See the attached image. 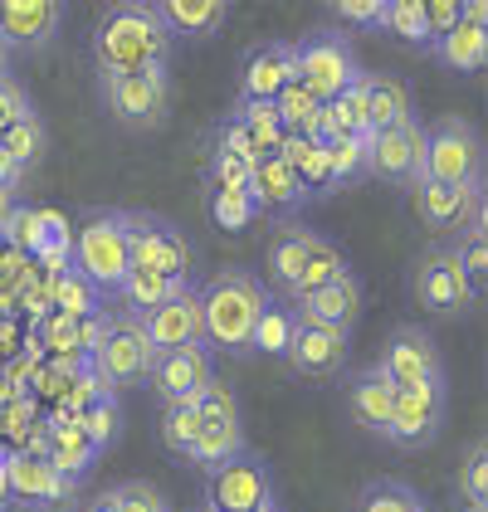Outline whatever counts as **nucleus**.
<instances>
[{"mask_svg": "<svg viewBox=\"0 0 488 512\" xmlns=\"http://www.w3.org/2000/svg\"><path fill=\"white\" fill-rule=\"evenodd\" d=\"M410 293H415V303H420L425 313H435V317H464L484 298V293L464 278L459 259L449 254L445 244H430V249L410 264Z\"/></svg>", "mask_w": 488, "mask_h": 512, "instance_id": "9d476101", "label": "nucleus"}, {"mask_svg": "<svg viewBox=\"0 0 488 512\" xmlns=\"http://www.w3.org/2000/svg\"><path fill=\"white\" fill-rule=\"evenodd\" d=\"M230 118L240 122L244 132L264 147V152H274L279 142H284V122L274 113V103H264V98H235V108H230Z\"/></svg>", "mask_w": 488, "mask_h": 512, "instance_id": "e433bc0d", "label": "nucleus"}, {"mask_svg": "<svg viewBox=\"0 0 488 512\" xmlns=\"http://www.w3.org/2000/svg\"><path fill=\"white\" fill-rule=\"evenodd\" d=\"M20 449L44 454L54 469L64 473V478H74V483H83V478L93 473V464L103 459V454L88 444V434H83V425L74 420V415H54V420L35 434V444H20Z\"/></svg>", "mask_w": 488, "mask_h": 512, "instance_id": "4be33fe9", "label": "nucleus"}, {"mask_svg": "<svg viewBox=\"0 0 488 512\" xmlns=\"http://www.w3.org/2000/svg\"><path fill=\"white\" fill-rule=\"evenodd\" d=\"M210 381H215V356L205 347H171V352H157L147 366V386L166 405H191Z\"/></svg>", "mask_w": 488, "mask_h": 512, "instance_id": "a211bd4d", "label": "nucleus"}, {"mask_svg": "<svg viewBox=\"0 0 488 512\" xmlns=\"http://www.w3.org/2000/svg\"><path fill=\"white\" fill-rule=\"evenodd\" d=\"M152 356L157 352H152V342H147V332H142V317L113 313L83 366L93 371V381H98L103 391L118 395V391L147 386V366H152Z\"/></svg>", "mask_w": 488, "mask_h": 512, "instance_id": "20e7f679", "label": "nucleus"}, {"mask_svg": "<svg viewBox=\"0 0 488 512\" xmlns=\"http://www.w3.org/2000/svg\"><path fill=\"white\" fill-rule=\"evenodd\" d=\"M288 337H293V313H288V303H274V298H269V308L254 322L249 352H264V356H279V361H284Z\"/></svg>", "mask_w": 488, "mask_h": 512, "instance_id": "58836bf2", "label": "nucleus"}, {"mask_svg": "<svg viewBox=\"0 0 488 512\" xmlns=\"http://www.w3.org/2000/svg\"><path fill=\"white\" fill-rule=\"evenodd\" d=\"M10 79V49H5V44H0V83Z\"/></svg>", "mask_w": 488, "mask_h": 512, "instance_id": "5fc2aeb1", "label": "nucleus"}, {"mask_svg": "<svg viewBox=\"0 0 488 512\" xmlns=\"http://www.w3.org/2000/svg\"><path fill=\"white\" fill-rule=\"evenodd\" d=\"M459 20H464V15H459V0H425V25H430V40L449 35Z\"/></svg>", "mask_w": 488, "mask_h": 512, "instance_id": "3c124183", "label": "nucleus"}, {"mask_svg": "<svg viewBox=\"0 0 488 512\" xmlns=\"http://www.w3.org/2000/svg\"><path fill=\"white\" fill-rule=\"evenodd\" d=\"M98 98L108 118L122 127H162L171 113V69H127V74H98Z\"/></svg>", "mask_w": 488, "mask_h": 512, "instance_id": "423d86ee", "label": "nucleus"}, {"mask_svg": "<svg viewBox=\"0 0 488 512\" xmlns=\"http://www.w3.org/2000/svg\"><path fill=\"white\" fill-rule=\"evenodd\" d=\"M83 425V434H88V444L98 449V454H108L113 444L122 439V405L113 391H98L88 405H83V415H74Z\"/></svg>", "mask_w": 488, "mask_h": 512, "instance_id": "473e14b6", "label": "nucleus"}, {"mask_svg": "<svg viewBox=\"0 0 488 512\" xmlns=\"http://www.w3.org/2000/svg\"><path fill=\"white\" fill-rule=\"evenodd\" d=\"M323 152H327V166H332V181L337 186L366 176V137H337V142H327Z\"/></svg>", "mask_w": 488, "mask_h": 512, "instance_id": "c03bdc74", "label": "nucleus"}, {"mask_svg": "<svg viewBox=\"0 0 488 512\" xmlns=\"http://www.w3.org/2000/svg\"><path fill=\"white\" fill-rule=\"evenodd\" d=\"M25 118H35V98L25 93V83L5 79L0 83V132L15 127V122H25Z\"/></svg>", "mask_w": 488, "mask_h": 512, "instance_id": "8fccbe9b", "label": "nucleus"}, {"mask_svg": "<svg viewBox=\"0 0 488 512\" xmlns=\"http://www.w3.org/2000/svg\"><path fill=\"white\" fill-rule=\"evenodd\" d=\"M352 512H430L425 508V498L401 483V478H371L362 493H357V503Z\"/></svg>", "mask_w": 488, "mask_h": 512, "instance_id": "72a5a7b5", "label": "nucleus"}, {"mask_svg": "<svg viewBox=\"0 0 488 512\" xmlns=\"http://www.w3.org/2000/svg\"><path fill=\"white\" fill-rule=\"evenodd\" d=\"M449 254L459 259V269H464V278L484 293V278H488V230L484 225H474V230H464V235H454L445 244Z\"/></svg>", "mask_w": 488, "mask_h": 512, "instance_id": "37998d69", "label": "nucleus"}, {"mask_svg": "<svg viewBox=\"0 0 488 512\" xmlns=\"http://www.w3.org/2000/svg\"><path fill=\"white\" fill-rule=\"evenodd\" d=\"M205 508L215 512H264L274 508V469L264 454L244 449L240 459H230L225 469L205 473Z\"/></svg>", "mask_w": 488, "mask_h": 512, "instance_id": "ddd939ff", "label": "nucleus"}, {"mask_svg": "<svg viewBox=\"0 0 488 512\" xmlns=\"http://www.w3.org/2000/svg\"><path fill=\"white\" fill-rule=\"evenodd\" d=\"M69 20L64 0H0V44L15 54H44Z\"/></svg>", "mask_w": 488, "mask_h": 512, "instance_id": "f3484780", "label": "nucleus"}, {"mask_svg": "<svg viewBox=\"0 0 488 512\" xmlns=\"http://www.w3.org/2000/svg\"><path fill=\"white\" fill-rule=\"evenodd\" d=\"M244 191H249V200H254L259 215H279L284 225L308 205V191H303L298 171H293L279 152H264V157L249 161V181H244Z\"/></svg>", "mask_w": 488, "mask_h": 512, "instance_id": "6ab92c4d", "label": "nucleus"}, {"mask_svg": "<svg viewBox=\"0 0 488 512\" xmlns=\"http://www.w3.org/2000/svg\"><path fill=\"white\" fill-rule=\"evenodd\" d=\"M196 439H201V415H196V405H166V410H162V444H166V454L191 459Z\"/></svg>", "mask_w": 488, "mask_h": 512, "instance_id": "a19ab883", "label": "nucleus"}, {"mask_svg": "<svg viewBox=\"0 0 488 512\" xmlns=\"http://www.w3.org/2000/svg\"><path fill=\"white\" fill-rule=\"evenodd\" d=\"M49 303H54V313L69 317V322H83V317L103 313V293H98V288H93V283H88L74 264H64V269L54 274Z\"/></svg>", "mask_w": 488, "mask_h": 512, "instance_id": "2f4dec72", "label": "nucleus"}, {"mask_svg": "<svg viewBox=\"0 0 488 512\" xmlns=\"http://www.w3.org/2000/svg\"><path fill=\"white\" fill-rule=\"evenodd\" d=\"M459 503L464 512H484L488 508V444L484 439H474L469 444V454H464V464H459Z\"/></svg>", "mask_w": 488, "mask_h": 512, "instance_id": "4c0bfd02", "label": "nucleus"}, {"mask_svg": "<svg viewBox=\"0 0 488 512\" xmlns=\"http://www.w3.org/2000/svg\"><path fill=\"white\" fill-rule=\"evenodd\" d=\"M10 205H15V200H5V196H0V235H5V220H10Z\"/></svg>", "mask_w": 488, "mask_h": 512, "instance_id": "6e6d98bb", "label": "nucleus"}, {"mask_svg": "<svg viewBox=\"0 0 488 512\" xmlns=\"http://www.w3.org/2000/svg\"><path fill=\"white\" fill-rule=\"evenodd\" d=\"M391 400H396V386L376 366H362V371L347 376V410H352L357 430L386 439V430H391Z\"/></svg>", "mask_w": 488, "mask_h": 512, "instance_id": "393cba45", "label": "nucleus"}, {"mask_svg": "<svg viewBox=\"0 0 488 512\" xmlns=\"http://www.w3.org/2000/svg\"><path fill=\"white\" fill-rule=\"evenodd\" d=\"M103 298L118 293L122 278L132 274L127 254V210H88L74 235V259H69Z\"/></svg>", "mask_w": 488, "mask_h": 512, "instance_id": "7ed1b4c3", "label": "nucleus"}, {"mask_svg": "<svg viewBox=\"0 0 488 512\" xmlns=\"http://www.w3.org/2000/svg\"><path fill=\"white\" fill-rule=\"evenodd\" d=\"M0 512H10V483H5V449H0Z\"/></svg>", "mask_w": 488, "mask_h": 512, "instance_id": "864d4df0", "label": "nucleus"}, {"mask_svg": "<svg viewBox=\"0 0 488 512\" xmlns=\"http://www.w3.org/2000/svg\"><path fill=\"white\" fill-rule=\"evenodd\" d=\"M0 147L20 161L25 171H30V166H40L44 147H49V132H44L40 113H35V118H25V122H15V127H5V132H0Z\"/></svg>", "mask_w": 488, "mask_h": 512, "instance_id": "79ce46f5", "label": "nucleus"}, {"mask_svg": "<svg viewBox=\"0 0 488 512\" xmlns=\"http://www.w3.org/2000/svg\"><path fill=\"white\" fill-rule=\"evenodd\" d=\"M191 288H196V278H162V274H137L132 269L113 298H118V313L147 317V313H157L162 303H171V298L191 293Z\"/></svg>", "mask_w": 488, "mask_h": 512, "instance_id": "cd10ccee", "label": "nucleus"}, {"mask_svg": "<svg viewBox=\"0 0 488 512\" xmlns=\"http://www.w3.org/2000/svg\"><path fill=\"white\" fill-rule=\"evenodd\" d=\"M25 176H30V171H25L20 161H15L10 152H5V147H0V196H5V200H15V191L25 186Z\"/></svg>", "mask_w": 488, "mask_h": 512, "instance_id": "603ef678", "label": "nucleus"}, {"mask_svg": "<svg viewBox=\"0 0 488 512\" xmlns=\"http://www.w3.org/2000/svg\"><path fill=\"white\" fill-rule=\"evenodd\" d=\"M396 391L401 386H430V381H445V356H440V342L415 327V322H401L391 327V337L381 342V356L371 361Z\"/></svg>", "mask_w": 488, "mask_h": 512, "instance_id": "4468645a", "label": "nucleus"}, {"mask_svg": "<svg viewBox=\"0 0 488 512\" xmlns=\"http://www.w3.org/2000/svg\"><path fill=\"white\" fill-rule=\"evenodd\" d=\"M415 118L410 88L391 74H366V132H386Z\"/></svg>", "mask_w": 488, "mask_h": 512, "instance_id": "c756f323", "label": "nucleus"}, {"mask_svg": "<svg viewBox=\"0 0 488 512\" xmlns=\"http://www.w3.org/2000/svg\"><path fill=\"white\" fill-rule=\"evenodd\" d=\"M196 298H201V347L210 356H249V337H254V322L269 308V288L264 278L244 264H225L215 274L196 283Z\"/></svg>", "mask_w": 488, "mask_h": 512, "instance_id": "f257e3e1", "label": "nucleus"}, {"mask_svg": "<svg viewBox=\"0 0 488 512\" xmlns=\"http://www.w3.org/2000/svg\"><path fill=\"white\" fill-rule=\"evenodd\" d=\"M445 410H449L445 381L401 386L396 400H391V430H386V444H396V449H425V444H435L440 430H445Z\"/></svg>", "mask_w": 488, "mask_h": 512, "instance_id": "2eb2a0df", "label": "nucleus"}, {"mask_svg": "<svg viewBox=\"0 0 488 512\" xmlns=\"http://www.w3.org/2000/svg\"><path fill=\"white\" fill-rule=\"evenodd\" d=\"M430 59H440L449 74H479L488 64V25L459 20L449 35H440L430 44Z\"/></svg>", "mask_w": 488, "mask_h": 512, "instance_id": "c85d7f7f", "label": "nucleus"}, {"mask_svg": "<svg viewBox=\"0 0 488 512\" xmlns=\"http://www.w3.org/2000/svg\"><path fill=\"white\" fill-rule=\"evenodd\" d=\"M5 483H10V508L30 512H74L79 483L64 478L44 454L35 449H10L5 454Z\"/></svg>", "mask_w": 488, "mask_h": 512, "instance_id": "9b49d317", "label": "nucleus"}, {"mask_svg": "<svg viewBox=\"0 0 488 512\" xmlns=\"http://www.w3.org/2000/svg\"><path fill=\"white\" fill-rule=\"evenodd\" d=\"M215 152H230V157H240V161L264 157V147H259V142H254L235 118H225L220 127H215Z\"/></svg>", "mask_w": 488, "mask_h": 512, "instance_id": "09e8293b", "label": "nucleus"}, {"mask_svg": "<svg viewBox=\"0 0 488 512\" xmlns=\"http://www.w3.org/2000/svg\"><path fill=\"white\" fill-rule=\"evenodd\" d=\"M327 15L337 25H352V30H381L386 25V0H342V5H327Z\"/></svg>", "mask_w": 488, "mask_h": 512, "instance_id": "de8ad7c7", "label": "nucleus"}, {"mask_svg": "<svg viewBox=\"0 0 488 512\" xmlns=\"http://www.w3.org/2000/svg\"><path fill=\"white\" fill-rule=\"evenodd\" d=\"M264 512H279V503H274V508H264Z\"/></svg>", "mask_w": 488, "mask_h": 512, "instance_id": "13d9d810", "label": "nucleus"}, {"mask_svg": "<svg viewBox=\"0 0 488 512\" xmlns=\"http://www.w3.org/2000/svg\"><path fill=\"white\" fill-rule=\"evenodd\" d=\"M415 215L430 235L454 239L474 225H484V186H435V181H420L415 191Z\"/></svg>", "mask_w": 488, "mask_h": 512, "instance_id": "dca6fc26", "label": "nucleus"}, {"mask_svg": "<svg viewBox=\"0 0 488 512\" xmlns=\"http://www.w3.org/2000/svg\"><path fill=\"white\" fill-rule=\"evenodd\" d=\"M323 108L327 103H318L298 79L274 98V113H279V122H284V132H298V137H313V127H318V118H323Z\"/></svg>", "mask_w": 488, "mask_h": 512, "instance_id": "c9c22d12", "label": "nucleus"}, {"mask_svg": "<svg viewBox=\"0 0 488 512\" xmlns=\"http://www.w3.org/2000/svg\"><path fill=\"white\" fill-rule=\"evenodd\" d=\"M205 205H210L215 230H225V235H244V230L259 220V210H254L249 191H205Z\"/></svg>", "mask_w": 488, "mask_h": 512, "instance_id": "ea45409f", "label": "nucleus"}, {"mask_svg": "<svg viewBox=\"0 0 488 512\" xmlns=\"http://www.w3.org/2000/svg\"><path fill=\"white\" fill-rule=\"evenodd\" d=\"M196 512H215V508H205V503H201V508H196Z\"/></svg>", "mask_w": 488, "mask_h": 512, "instance_id": "4d7b16f0", "label": "nucleus"}, {"mask_svg": "<svg viewBox=\"0 0 488 512\" xmlns=\"http://www.w3.org/2000/svg\"><path fill=\"white\" fill-rule=\"evenodd\" d=\"M171 30L162 25L152 0H118L98 15L93 30V64L98 74H127V69H171Z\"/></svg>", "mask_w": 488, "mask_h": 512, "instance_id": "f03ea898", "label": "nucleus"}, {"mask_svg": "<svg viewBox=\"0 0 488 512\" xmlns=\"http://www.w3.org/2000/svg\"><path fill=\"white\" fill-rule=\"evenodd\" d=\"M108 498H113L118 512H171L162 498V488H152L147 478H122V483L108 488Z\"/></svg>", "mask_w": 488, "mask_h": 512, "instance_id": "a18cd8bd", "label": "nucleus"}, {"mask_svg": "<svg viewBox=\"0 0 488 512\" xmlns=\"http://www.w3.org/2000/svg\"><path fill=\"white\" fill-rule=\"evenodd\" d=\"M381 30L410 44V49H420V54H430V44H435L430 25H425V0H386V25Z\"/></svg>", "mask_w": 488, "mask_h": 512, "instance_id": "f704fd0d", "label": "nucleus"}, {"mask_svg": "<svg viewBox=\"0 0 488 512\" xmlns=\"http://www.w3.org/2000/svg\"><path fill=\"white\" fill-rule=\"evenodd\" d=\"M142 332H147L152 352L201 347L205 327H201V298H196V288H191V293H181V298H171V303H162L157 313L142 317Z\"/></svg>", "mask_w": 488, "mask_h": 512, "instance_id": "b1692460", "label": "nucleus"}, {"mask_svg": "<svg viewBox=\"0 0 488 512\" xmlns=\"http://www.w3.org/2000/svg\"><path fill=\"white\" fill-rule=\"evenodd\" d=\"M342 274H352V264H347V254L332 244V239H313V249H308V259H303V269H298V278H293V288L284 293V303H293V298H303V293H318V288H327V283H337Z\"/></svg>", "mask_w": 488, "mask_h": 512, "instance_id": "7c9ffc66", "label": "nucleus"}, {"mask_svg": "<svg viewBox=\"0 0 488 512\" xmlns=\"http://www.w3.org/2000/svg\"><path fill=\"white\" fill-rule=\"evenodd\" d=\"M347 356H352V337L327 332V327H308V322L293 317V337H288L284 361L303 381H337Z\"/></svg>", "mask_w": 488, "mask_h": 512, "instance_id": "412c9836", "label": "nucleus"}, {"mask_svg": "<svg viewBox=\"0 0 488 512\" xmlns=\"http://www.w3.org/2000/svg\"><path fill=\"white\" fill-rule=\"evenodd\" d=\"M313 239H318V230H308V225H298V220L279 225V235L269 239V249H264V274H269V283H274L279 298L293 288V278H298V269H303Z\"/></svg>", "mask_w": 488, "mask_h": 512, "instance_id": "bb28decb", "label": "nucleus"}, {"mask_svg": "<svg viewBox=\"0 0 488 512\" xmlns=\"http://www.w3.org/2000/svg\"><path fill=\"white\" fill-rule=\"evenodd\" d=\"M362 278L357 274H342L337 283H327L318 293H303V298H293L288 303V313L298 317V322H308V327H327V332H342V337H352V327L362 322Z\"/></svg>", "mask_w": 488, "mask_h": 512, "instance_id": "aec40b11", "label": "nucleus"}, {"mask_svg": "<svg viewBox=\"0 0 488 512\" xmlns=\"http://www.w3.org/2000/svg\"><path fill=\"white\" fill-rule=\"evenodd\" d=\"M366 176H376L386 186H401V191H415L425 181V122L410 118L401 127L371 132L366 137Z\"/></svg>", "mask_w": 488, "mask_h": 512, "instance_id": "f8f14e48", "label": "nucleus"}, {"mask_svg": "<svg viewBox=\"0 0 488 512\" xmlns=\"http://www.w3.org/2000/svg\"><path fill=\"white\" fill-rule=\"evenodd\" d=\"M298 79V64H293V40H269L259 44L240 69V98H264L274 103L288 83Z\"/></svg>", "mask_w": 488, "mask_h": 512, "instance_id": "5701e85b", "label": "nucleus"}, {"mask_svg": "<svg viewBox=\"0 0 488 512\" xmlns=\"http://www.w3.org/2000/svg\"><path fill=\"white\" fill-rule=\"evenodd\" d=\"M293 64H298V83L318 103H332L347 83L362 74L357 44H352V35H342V30H308L303 40L293 44Z\"/></svg>", "mask_w": 488, "mask_h": 512, "instance_id": "6e6552de", "label": "nucleus"}, {"mask_svg": "<svg viewBox=\"0 0 488 512\" xmlns=\"http://www.w3.org/2000/svg\"><path fill=\"white\" fill-rule=\"evenodd\" d=\"M244 181H249V161L210 147V157H205V191H244Z\"/></svg>", "mask_w": 488, "mask_h": 512, "instance_id": "49530a36", "label": "nucleus"}, {"mask_svg": "<svg viewBox=\"0 0 488 512\" xmlns=\"http://www.w3.org/2000/svg\"><path fill=\"white\" fill-rule=\"evenodd\" d=\"M425 181L484 186V132L459 113L425 122Z\"/></svg>", "mask_w": 488, "mask_h": 512, "instance_id": "39448f33", "label": "nucleus"}, {"mask_svg": "<svg viewBox=\"0 0 488 512\" xmlns=\"http://www.w3.org/2000/svg\"><path fill=\"white\" fill-rule=\"evenodd\" d=\"M171 40H210L230 25L235 5L230 0H152Z\"/></svg>", "mask_w": 488, "mask_h": 512, "instance_id": "a878e982", "label": "nucleus"}, {"mask_svg": "<svg viewBox=\"0 0 488 512\" xmlns=\"http://www.w3.org/2000/svg\"><path fill=\"white\" fill-rule=\"evenodd\" d=\"M191 405L201 415V439H196V449H191L186 464H196L201 473H215V469H225L230 459H240L244 425H240V400H235V391L225 381H210Z\"/></svg>", "mask_w": 488, "mask_h": 512, "instance_id": "1a4fd4ad", "label": "nucleus"}, {"mask_svg": "<svg viewBox=\"0 0 488 512\" xmlns=\"http://www.w3.org/2000/svg\"><path fill=\"white\" fill-rule=\"evenodd\" d=\"M127 254L137 274H162V278H196L191 274V239L176 220H166L157 210H127Z\"/></svg>", "mask_w": 488, "mask_h": 512, "instance_id": "0eeeda50", "label": "nucleus"}]
</instances>
